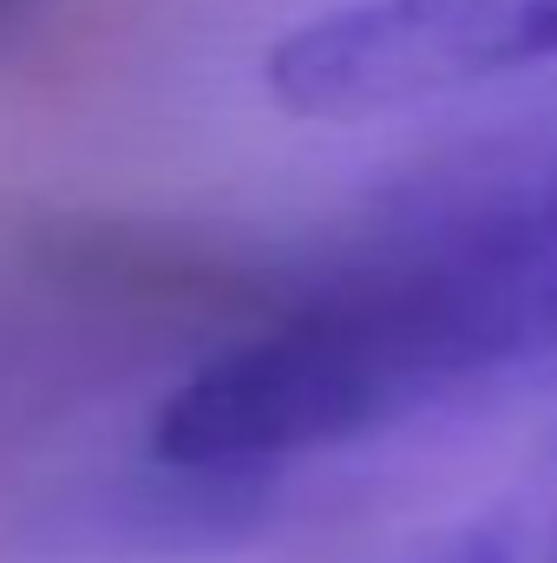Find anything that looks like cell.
<instances>
[{"mask_svg":"<svg viewBox=\"0 0 557 563\" xmlns=\"http://www.w3.org/2000/svg\"><path fill=\"white\" fill-rule=\"evenodd\" d=\"M557 66V0H341L282 33L263 86L295 119H381Z\"/></svg>","mask_w":557,"mask_h":563,"instance_id":"obj_1","label":"cell"},{"mask_svg":"<svg viewBox=\"0 0 557 563\" xmlns=\"http://www.w3.org/2000/svg\"><path fill=\"white\" fill-rule=\"evenodd\" d=\"M401 263L459 387L557 354V177L401 236Z\"/></svg>","mask_w":557,"mask_h":563,"instance_id":"obj_2","label":"cell"},{"mask_svg":"<svg viewBox=\"0 0 557 563\" xmlns=\"http://www.w3.org/2000/svg\"><path fill=\"white\" fill-rule=\"evenodd\" d=\"M426 563H557V439Z\"/></svg>","mask_w":557,"mask_h":563,"instance_id":"obj_3","label":"cell"},{"mask_svg":"<svg viewBox=\"0 0 557 563\" xmlns=\"http://www.w3.org/2000/svg\"><path fill=\"white\" fill-rule=\"evenodd\" d=\"M7 7H13V0H0V13H7Z\"/></svg>","mask_w":557,"mask_h":563,"instance_id":"obj_4","label":"cell"}]
</instances>
